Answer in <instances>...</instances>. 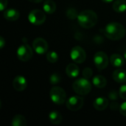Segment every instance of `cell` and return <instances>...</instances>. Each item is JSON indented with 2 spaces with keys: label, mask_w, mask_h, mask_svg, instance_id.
Wrapping results in <instances>:
<instances>
[{
  "label": "cell",
  "mask_w": 126,
  "mask_h": 126,
  "mask_svg": "<svg viewBox=\"0 0 126 126\" xmlns=\"http://www.w3.org/2000/svg\"><path fill=\"white\" fill-rule=\"evenodd\" d=\"M126 28L118 22L108 24L104 30V34L110 40L117 41L122 39L126 35Z\"/></svg>",
  "instance_id": "6da1fadb"
},
{
  "label": "cell",
  "mask_w": 126,
  "mask_h": 126,
  "mask_svg": "<svg viewBox=\"0 0 126 126\" xmlns=\"http://www.w3.org/2000/svg\"><path fill=\"white\" fill-rule=\"evenodd\" d=\"M78 21L80 27L89 29L96 25L98 18L95 12L91 10H85L80 13L78 16Z\"/></svg>",
  "instance_id": "7a4b0ae2"
},
{
  "label": "cell",
  "mask_w": 126,
  "mask_h": 126,
  "mask_svg": "<svg viewBox=\"0 0 126 126\" xmlns=\"http://www.w3.org/2000/svg\"><path fill=\"white\" fill-rule=\"evenodd\" d=\"M74 91L80 95H86L92 90V85L88 79L79 78L76 80L72 85Z\"/></svg>",
  "instance_id": "3957f363"
},
{
  "label": "cell",
  "mask_w": 126,
  "mask_h": 126,
  "mask_svg": "<svg viewBox=\"0 0 126 126\" xmlns=\"http://www.w3.org/2000/svg\"><path fill=\"white\" fill-rule=\"evenodd\" d=\"M51 100L56 105H63L66 103V94L60 86H53L49 92Z\"/></svg>",
  "instance_id": "277c9868"
},
{
  "label": "cell",
  "mask_w": 126,
  "mask_h": 126,
  "mask_svg": "<svg viewBox=\"0 0 126 126\" xmlns=\"http://www.w3.org/2000/svg\"><path fill=\"white\" fill-rule=\"evenodd\" d=\"M16 55L20 61L26 62L31 59V58L33 55V52L30 46H29L26 43H24L17 49Z\"/></svg>",
  "instance_id": "5b68a950"
},
{
  "label": "cell",
  "mask_w": 126,
  "mask_h": 126,
  "mask_svg": "<svg viewBox=\"0 0 126 126\" xmlns=\"http://www.w3.org/2000/svg\"><path fill=\"white\" fill-rule=\"evenodd\" d=\"M28 20L34 25H41L46 20V14L41 10L35 9L29 13Z\"/></svg>",
  "instance_id": "8992f818"
},
{
  "label": "cell",
  "mask_w": 126,
  "mask_h": 126,
  "mask_svg": "<svg viewBox=\"0 0 126 126\" xmlns=\"http://www.w3.org/2000/svg\"><path fill=\"white\" fill-rule=\"evenodd\" d=\"M109 58L103 52H97L94 56V63L99 71L105 69L109 65Z\"/></svg>",
  "instance_id": "52a82bcc"
},
{
  "label": "cell",
  "mask_w": 126,
  "mask_h": 126,
  "mask_svg": "<svg viewBox=\"0 0 126 126\" xmlns=\"http://www.w3.org/2000/svg\"><path fill=\"white\" fill-rule=\"evenodd\" d=\"M70 58L74 62L77 63H82L86 61V54L82 47L80 46H76L71 49Z\"/></svg>",
  "instance_id": "ba28073f"
},
{
  "label": "cell",
  "mask_w": 126,
  "mask_h": 126,
  "mask_svg": "<svg viewBox=\"0 0 126 126\" xmlns=\"http://www.w3.org/2000/svg\"><path fill=\"white\" fill-rule=\"evenodd\" d=\"M84 100L83 97L79 96H72L69 97L66 102V106L67 109L72 111H76L80 109L83 106Z\"/></svg>",
  "instance_id": "9c48e42d"
},
{
  "label": "cell",
  "mask_w": 126,
  "mask_h": 126,
  "mask_svg": "<svg viewBox=\"0 0 126 126\" xmlns=\"http://www.w3.org/2000/svg\"><path fill=\"white\" fill-rule=\"evenodd\" d=\"M32 48L38 55L45 54L48 50V44L42 38H37L32 42Z\"/></svg>",
  "instance_id": "30bf717a"
},
{
  "label": "cell",
  "mask_w": 126,
  "mask_h": 126,
  "mask_svg": "<svg viewBox=\"0 0 126 126\" xmlns=\"http://www.w3.org/2000/svg\"><path fill=\"white\" fill-rule=\"evenodd\" d=\"M13 86L17 92H23L27 86V81L23 76H16L13 80Z\"/></svg>",
  "instance_id": "8fae6325"
},
{
  "label": "cell",
  "mask_w": 126,
  "mask_h": 126,
  "mask_svg": "<svg viewBox=\"0 0 126 126\" xmlns=\"http://www.w3.org/2000/svg\"><path fill=\"white\" fill-rule=\"evenodd\" d=\"M93 106L94 109L97 111H103L109 106V100L106 97H99L96 98L94 101Z\"/></svg>",
  "instance_id": "7c38bea8"
},
{
  "label": "cell",
  "mask_w": 126,
  "mask_h": 126,
  "mask_svg": "<svg viewBox=\"0 0 126 126\" xmlns=\"http://www.w3.org/2000/svg\"><path fill=\"white\" fill-rule=\"evenodd\" d=\"M19 16V12L14 8L7 9L4 12V18L10 21H14L18 20Z\"/></svg>",
  "instance_id": "4fadbf2b"
},
{
  "label": "cell",
  "mask_w": 126,
  "mask_h": 126,
  "mask_svg": "<svg viewBox=\"0 0 126 126\" xmlns=\"http://www.w3.org/2000/svg\"><path fill=\"white\" fill-rule=\"evenodd\" d=\"M110 63L111 64L114 66V67H116V68H120L122 67L124 63H125V61H124V58L120 55V54H113L111 55L110 57Z\"/></svg>",
  "instance_id": "5bb4252c"
},
{
  "label": "cell",
  "mask_w": 126,
  "mask_h": 126,
  "mask_svg": "<svg viewBox=\"0 0 126 126\" xmlns=\"http://www.w3.org/2000/svg\"><path fill=\"white\" fill-rule=\"evenodd\" d=\"M112 78L116 82L123 83L126 82V71L122 69H118L113 72Z\"/></svg>",
  "instance_id": "9a60e30c"
},
{
  "label": "cell",
  "mask_w": 126,
  "mask_h": 126,
  "mask_svg": "<svg viewBox=\"0 0 126 126\" xmlns=\"http://www.w3.org/2000/svg\"><path fill=\"white\" fill-rule=\"evenodd\" d=\"M66 73L68 77L71 78H75L80 73L79 67L75 63H69L66 68Z\"/></svg>",
  "instance_id": "2e32d148"
},
{
  "label": "cell",
  "mask_w": 126,
  "mask_h": 126,
  "mask_svg": "<svg viewBox=\"0 0 126 126\" xmlns=\"http://www.w3.org/2000/svg\"><path fill=\"white\" fill-rule=\"evenodd\" d=\"M49 120L52 124L57 126V125H59L61 123V122L63 120V117L60 112H58L57 111H53L49 113Z\"/></svg>",
  "instance_id": "e0dca14e"
},
{
  "label": "cell",
  "mask_w": 126,
  "mask_h": 126,
  "mask_svg": "<svg viewBox=\"0 0 126 126\" xmlns=\"http://www.w3.org/2000/svg\"><path fill=\"white\" fill-rule=\"evenodd\" d=\"M92 83L94 86L99 89L104 88L107 84V80L103 75H96L92 79Z\"/></svg>",
  "instance_id": "ac0fdd59"
},
{
  "label": "cell",
  "mask_w": 126,
  "mask_h": 126,
  "mask_svg": "<svg viewBox=\"0 0 126 126\" xmlns=\"http://www.w3.org/2000/svg\"><path fill=\"white\" fill-rule=\"evenodd\" d=\"M44 11L47 14H52L56 10V4L52 0H47L43 4Z\"/></svg>",
  "instance_id": "d6986e66"
},
{
  "label": "cell",
  "mask_w": 126,
  "mask_h": 126,
  "mask_svg": "<svg viewBox=\"0 0 126 126\" xmlns=\"http://www.w3.org/2000/svg\"><path fill=\"white\" fill-rule=\"evenodd\" d=\"M12 126H26L27 120L25 117L21 114H16L13 117L11 121Z\"/></svg>",
  "instance_id": "ffe728a7"
},
{
  "label": "cell",
  "mask_w": 126,
  "mask_h": 126,
  "mask_svg": "<svg viewBox=\"0 0 126 126\" xmlns=\"http://www.w3.org/2000/svg\"><path fill=\"white\" fill-rule=\"evenodd\" d=\"M113 9L117 13H123L126 10V0H116L113 3Z\"/></svg>",
  "instance_id": "44dd1931"
},
{
  "label": "cell",
  "mask_w": 126,
  "mask_h": 126,
  "mask_svg": "<svg viewBox=\"0 0 126 126\" xmlns=\"http://www.w3.org/2000/svg\"><path fill=\"white\" fill-rule=\"evenodd\" d=\"M47 60L52 63H56L58 60V55L55 51H49L47 54Z\"/></svg>",
  "instance_id": "7402d4cb"
},
{
  "label": "cell",
  "mask_w": 126,
  "mask_h": 126,
  "mask_svg": "<svg viewBox=\"0 0 126 126\" xmlns=\"http://www.w3.org/2000/svg\"><path fill=\"white\" fill-rule=\"evenodd\" d=\"M66 16L71 20H75L78 16V13L77 10L73 8V7L67 9V10H66Z\"/></svg>",
  "instance_id": "603a6c76"
},
{
  "label": "cell",
  "mask_w": 126,
  "mask_h": 126,
  "mask_svg": "<svg viewBox=\"0 0 126 126\" xmlns=\"http://www.w3.org/2000/svg\"><path fill=\"white\" fill-rule=\"evenodd\" d=\"M61 78L59 74L58 73H53L49 78V82L52 85H56L61 82Z\"/></svg>",
  "instance_id": "cb8c5ba5"
},
{
  "label": "cell",
  "mask_w": 126,
  "mask_h": 126,
  "mask_svg": "<svg viewBox=\"0 0 126 126\" xmlns=\"http://www.w3.org/2000/svg\"><path fill=\"white\" fill-rule=\"evenodd\" d=\"M92 74H93L92 69L91 68H89V67H86L83 70V78H86L88 80L92 78Z\"/></svg>",
  "instance_id": "d4e9b609"
},
{
  "label": "cell",
  "mask_w": 126,
  "mask_h": 126,
  "mask_svg": "<svg viewBox=\"0 0 126 126\" xmlns=\"http://www.w3.org/2000/svg\"><path fill=\"white\" fill-rule=\"evenodd\" d=\"M119 96L122 99L126 100V85H123L120 88V90H119Z\"/></svg>",
  "instance_id": "484cf974"
},
{
  "label": "cell",
  "mask_w": 126,
  "mask_h": 126,
  "mask_svg": "<svg viewBox=\"0 0 126 126\" xmlns=\"http://www.w3.org/2000/svg\"><path fill=\"white\" fill-rule=\"evenodd\" d=\"M109 97L111 100H116L118 98V93L116 90H112L109 94Z\"/></svg>",
  "instance_id": "4316f807"
},
{
  "label": "cell",
  "mask_w": 126,
  "mask_h": 126,
  "mask_svg": "<svg viewBox=\"0 0 126 126\" xmlns=\"http://www.w3.org/2000/svg\"><path fill=\"white\" fill-rule=\"evenodd\" d=\"M120 112L122 115L126 117V102L123 103L121 105H120Z\"/></svg>",
  "instance_id": "83f0119b"
},
{
  "label": "cell",
  "mask_w": 126,
  "mask_h": 126,
  "mask_svg": "<svg viewBox=\"0 0 126 126\" xmlns=\"http://www.w3.org/2000/svg\"><path fill=\"white\" fill-rule=\"evenodd\" d=\"M7 5V0H0V10L3 11L6 9Z\"/></svg>",
  "instance_id": "f1b7e54d"
},
{
  "label": "cell",
  "mask_w": 126,
  "mask_h": 126,
  "mask_svg": "<svg viewBox=\"0 0 126 126\" xmlns=\"http://www.w3.org/2000/svg\"><path fill=\"white\" fill-rule=\"evenodd\" d=\"M120 106L119 103H117V102H113V103H111V105H110L111 109V110H114V111H117V110L120 109Z\"/></svg>",
  "instance_id": "f546056e"
},
{
  "label": "cell",
  "mask_w": 126,
  "mask_h": 126,
  "mask_svg": "<svg viewBox=\"0 0 126 126\" xmlns=\"http://www.w3.org/2000/svg\"><path fill=\"white\" fill-rule=\"evenodd\" d=\"M5 40H4V38L2 37V36H1L0 37V49H2V48H4V45H5Z\"/></svg>",
  "instance_id": "4dcf8cb0"
},
{
  "label": "cell",
  "mask_w": 126,
  "mask_h": 126,
  "mask_svg": "<svg viewBox=\"0 0 126 126\" xmlns=\"http://www.w3.org/2000/svg\"><path fill=\"white\" fill-rule=\"evenodd\" d=\"M31 2H33V3H39V2H41L43 0H28Z\"/></svg>",
  "instance_id": "1f68e13d"
},
{
  "label": "cell",
  "mask_w": 126,
  "mask_h": 126,
  "mask_svg": "<svg viewBox=\"0 0 126 126\" xmlns=\"http://www.w3.org/2000/svg\"><path fill=\"white\" fill-rule=\"evenodd\" d=\"M103 2H106V3H111V2H112L114 0H102Z\"/></svg>",
  "instance_id": "d6a6232c"
},
{
  "label": "cell",
  "mask_w": 126,
  "mask_h": 126,
  "mask_svg": "<svg viewBox=\"0 0 126 126\" xmlns=\"http://www.w3.org/2000/svg\"><path fill=\"white\" fill-rule=\"evenodd\" d=\"M124 55V58L126 60V50L124 52V55Z\"/></svg>",
  "instance_id": "836d02e7"
}]
</instances>
